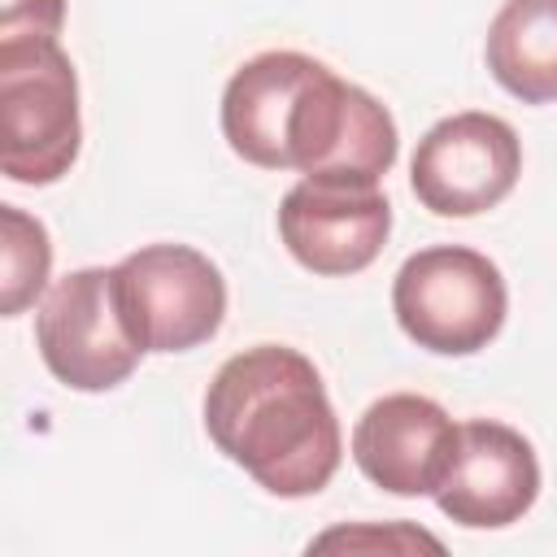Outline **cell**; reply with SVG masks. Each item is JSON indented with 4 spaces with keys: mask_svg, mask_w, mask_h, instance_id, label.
<instances>
[{
    "mask_svg": "<svg viewBox=\"0 0 557 557\" xmlns=\"http://www.w3.org/2000/svg\"><path fill=\"white\" fill-rule=\"evenodd\" d=\"M205 431L226 461L283 500L322 492L344 457L318 366L283 344H257L222 361L205 392Z\"/></svg>",
    "mask_w": 557,
    "mask_h": 557,
    "instance_id": "obj_1",
    "label": "cell"
},
{
    "mask_svg": "<svg viewBox=\"0 0 557 557\" xmlns=\"http://www.w3.org/2000/svg\"><path fill=\"white\" fill-rule=\"evenodd\" d=\"M83 144L78 74L57 39L0 44V165L13 183L48 187Z\"/></svg>",
    "mask_w": 557,
    "mask_h": 557,
    "instance_id": "obj_2",
    "label": "cell"
},
{
    "mask_svg": "<svg viewBox=\"0 0 557 557\" xmlns=\"http://www.w3.org/2000/svg\"><path fill=\"white\" fill-rule=\"evenodd\" d=\"M392 313L418 348L440 357H470L487 348L505 326V274L492 257L466 244L418 248L396 270Z\"/></svg>",
    "mask_w": 557,
    "mask_h": 557,
    "instance_id": "obj_3",
    "label": "cell"
},
{
    "mask_svg": "<svg viewBox=\"0 0 557 557\" xmlns=\"http://www.w3.org/2000/svg\"><path fill=\"white\" fill-rule=\"evenodd\" d=\"M35 344L52 379L74 392H109L126 383L144 344L126 322L117 270L83 265L57 278L35 313Z\"/></svg>",
    "mask_w": 557,
    "mask_h": 557,
    "instance_id": "obj_4",
    "label": "cell"
},
{
    "mask_svg": "<svg viewBox=\"0 0 557 557\" xmlns=\"http://www.w3.org/2000/svg\"><path fill=\"white\" fill-rule=\"evenodd\" d=\"M113 270L144 352H187L218 335L226 318V278L200 248L148 244L126 252Z\"/></svg>",
    "mask_w": 557,
    "mask_h": 557,
    "instance_id": "obj_5",
    "label": "cell"
},
{
    "mask_svg": "<svg viewBox=\"0 0 557 557\" xmlns=\"http://www.w3.org/2000/svg\"><path fill=\"white\" fill-rule=\"evenodd\" d=\"M522 174V144L496 113L466 109L440 117L413 148L409 187L435 218H474L496 209Z\"/></svg>",
    "mask_w": 557,
    "mask_h": 557,
    "instance_id": "obj_6",
    "label": "cell"
},
{
    "mask_svg": "<svg viewBox=\"0 0 557 557\" xmlns=\"http://www.w3.org/2000/svg\"><path fill=\"white\" fill-rule=\"evenodd\" d=\"M396 122L392 113L357 83H344L331 65L305 87L292 131H287V170L305 178H348L379 183L396 161Z\"/></svg>",
    "mask_w": 557,
    "mask_h": 557,
    "instance_id": "obj_7",
    "label": "cell"
},
{
    "mask_svg": "<svg viewBox=\"0 0 557 557\" xmlns=\"http://www.w3.org/2000/svg\"><path fill=\"white\" fill-rule=\"evenodd\" d=\"M392 231V205L379 183L300 178L278 205V239L287 252L326 278L366 270Z\"/></svg>",
    "mask_w": 557,
    "mask_h": 557,
    "instance_id": "obj_8",
    "label": "cell"
},
{
    "mask_svg": "<svg viewBox=\"0 0 557 557\" xmlns=\"http://www.w3.org/2000/svg\"><path fill=\"white\" fill-rule=\"evenodd\" d=\"M457 422L418 392L379 396L352 426L357 470L392 496H435L457 457Z\"/></svg>",
    "mask_w": 557,
    "mask_h": 557,
    "instance_id": "obj_9",
    "label": "cell"
},
{
    "mask_svg": "<svg viewBox=\"0 0 557 557\" xmlns=\"http://www.w3.org/2000/svg\"><path fill=\"white\" fill-rule=\"evenodd\" d=\"M540 496V461L522 431L470 418L457 431V457L435 492V505L457 527L496 531L518 522Z\"/></svg>",
    "mask_w": 557,
    "mask_h": 557,
    "instance_id": "obj_10",
    "label": "cell"
},
{
    "mask_svg": "<svg viewBox=\"0 0 557 557\" xmlns=\"http://www.w3.org/2000/svg\"><path fill=\"white\" fill-rule=\"evenodd\" d=\"M318 70L322 61L287 48L244 61L222 91V135L231 152L261 170H287L292 113Z\"/></svg>",
    "mask_w": 557,
    "mask_h": 557,
    "instance_id": "obj_11",
    "label": "cell"
},
{
    "mask_svg": "<svg viewBox=\"0 0 557 557\" xmlns=\"http://www.w3.org/2000/svg\"><path fill=\"white\" fill-rule=\"evenodd\" d=\"M487 70L522 104L557 100V0H505L487 26Z\"/></svg>",
    "mask_w": 557,
    "mask_h": 557,
    "instance_id": "obj_12",
    "label": "cell"
},
{
    "mask_svg": "<svg viewBox=\"0 0 557 557\" xmlns=\"http://www.w3.org/2000/svg\"><path fill=\"white\" fill-rule=\"evenodd\" d=\"M52 274V239L39 218L17 205H0V313L17 318L30 309Z\"/></svg>",
    "mask_w": 557,
    "mask_h": 557,
    "instance_id": "obj_13",
    "label": "cell"
},
{
    "mask_svg": "<svg viewBox=\"0 0 557 557\" xmlns=\"http://www.w3.org/2000/svg\"><path fill=\"white\" fill-rule=\"evenodd\" d=\"M444 553V544L422 531V527H409V522H357V527H335V531H322L318 540H309V553Z\"/></svg>",
    "mask_w": 557,
    "mask_h": 557,
    "instance_id": "obj_14",
    "label": "cell"
},
{
    "mask_svg": "<svg viewBox=\"0 0 557 557\" xmlns=\"http://www.w3.org/2000/svg\"><path fill=\"white\" fill-rule=\"evenodd\" d=\"M65 22V0H0V44L57 39Z\"/></svg>",
    "mask_w": 557,
    "mask_h": 557,
    "instance_id": "obj_15",
    "label": "cell"
}]
</instances>
